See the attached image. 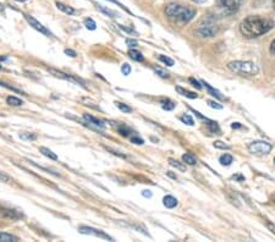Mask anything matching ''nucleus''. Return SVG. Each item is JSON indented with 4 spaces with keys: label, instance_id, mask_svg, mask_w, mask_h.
Here are the masks:
<instances>
[{
    "label": "nucleus",
    "instance_id": "53",
    "mask_svg": "<svg viewBox=\"0 0 275 242\" xmlns=\"http://www.w3.org/2000/svg\"><path fill=\"white\" fill-rule=\"evenodd\" d=\"M272 2H273V7L275 9V0H272Z\"/></svg>",
    "mask_w": 275,
    "mask_h": 242
},
{
    "label": "nucleus",
    "instance_id": "18",
    "mask_svg": "<svg viewBox=\"0 0 275 242\" xmlns=\"http://www.w3.org/2000/svg\"><path fill=\"white\" fill-rule=\"evenodd\" d=\"M56 7H58L60 11H63L65 12L66 15H74L75 14V10H74V7H71V6H69V5H65L63 4V2H56Z\"/></svg>",
    "mask_w": 275,
    "mask_h": 242
},
{
    "label": "nucleus",
    "instance_id": "21",
    "mask_svg": "<svg viewBox=\"0 0 275 242\" xmlns=\"http://www.w3.org/2000/svg\"><path fill=\"white\" fill-rule=\"evenodd\" d=\"M6 102H7V104L11 105V107H21V105L23 104V102L21 99H20V98H16L14 96L7 97Z\"/></svg>",
    "mask_w": 275,
    "mask_h": 242
},
{
    "label": "nucleus",
    "instance_id": "11",
    "mask_svg": "<svg viewBox=\"0 0 275 242\" xmlns=\"http://www.w3.org/2000/svg\"><path fill=\"white\" fill-rule=\"evenodd\" d=\"M84 119H85L86 121H87L88 123H91V125L95 126V127L105 128V126H106L105 123H104V121L97 119V118L92 117V115H90V114H84Z\"/></svg>",
    "mask_w": 275,
    "mask_h": 242
},
{
    "label": "nucleus",
    "instance_id": "41",
    "mask_svg": "<svg viewBox=\"0 0 275 242\" xmlns=\"http://www.w3.org/2000/svg\"><path fill=\"white\" fill-rule=\"evenodd\" d=\"M126 44L129 45V47H131V48H135V47H137L138 45V43H137V40H126Z\"/></svg>",
    "mask_w": 275,
    "mask_h": 242
},
{
    "label": "nucleus",
    "instance_id": "46",
    "mask_svg": "<svg viewBox=\"0 0 275 242\" xmlns=\"http://www.w3.org/2000/svg\"><path fill=\"white\" fill-rule=\"evenodd\" d=\"M271 53L273 54V55H275V40L272 42V44H271Z\"/></svg>",
    "mask_w": 275,
    "mask_h": 242
},
{
    "label": "nucleus",
    "instance_id": "13",
    "mask_svg": "<svg viewBox=\"0 0 275 242\" xmlns=\"http://www.w3.org/2000/svg\"><path fill=\"white\" fill-rule=\"evenodd\" d=\"M201 83H202V84H203V86H204V87H206V88H207V91H208V93H209V94H212V96H213V97L218 98V99H220V100H223V99H224V97H223V96H222V93H220V92H219V91H217V89H215V88H213V87L211 86V84H209V83H207V82H204V81H202V82H201Z\"/></svg>",
    "mask_w": 275,
    "mask_h": 242
},
{
    "label": "nucleus",
    "instance_id": "37",
    "mask_svg": "<svg viewBox=\"0 0 275 242\" xmlns=\"http://www.w3.org/2000/svg\"><path fill=\"white\" fill-rule=\"evenodd\" d=\"M118 26L121 28V30L124 31V32L129 33V35H137L136 31H134V30H132V28H127V27H125V26H123V25H118Z\"/></svg>",
    "mask_w": 275,
    "mask_h": 242
},
{
    "label": "nucleus",
    "instance_id": "32",
    "mask_svg": "<svg viewBox=\"0 0 275 242\" xmlns=\"http://www.w3.org/2000/svg\"><path fill=\"white\" fill-rule=\"evenodd\" d=\"M214 147L218 149H230L231 148L229 145H225V143L222 142V141H215Z\"/></svg>",
    "mask_w": 275,
    "mask_h": 242
},
{
    "label": "nucleus",
    "instance_id": "44",
    "mask_svg": "<svg viewBox=\"0 0 275 242\" xmlns=\"http://www.w3.org/2000/svg\"><path fill=\"white\" fill-rule=\"evenodd\" d=\"M142 195H143V197H148V198L152 197V192H150L149 190H144V191L142 192Z\"/></svg>",
    "mask_w": 275,
    "mask_h": 242
},
{
    "label": "nucleus",
    "instance_id": "52",
    "mask_svg": "<svg viewBox=\"0 0 275 242\" xmlns=\"http://www.w3.org/2000/svg\"><path fill=\"white\" fill-rule=\"evenodd\" d=\"M15 1H19V2H25L26 0H15Z\"/></svg>",
    "mask_w": 275,
    "mask_h": 242
},
{
    "label": "nucleus",
    "instance_id": "34",
    "mask_svg": "<svg viewBox=\"0 0 275 242\" xmlns=\"http://www.w3.org/2000/svg\"><path fill=\"white\" fill-rule=\"evenodd\" d=\"M116 105H118V108L119 109L121 110V112H124V113H130L131 112V108L129 107V105H126V104H123V103H116Z\"/></svg>",
    "mask_w": 275,
    "mask_h": 242
},
{
    "label": "nucleus",
    "instance_id": "43",
    "mask_svg": "<svg viewBox=\"0 0 275 242\" xmlns=\"http://www.w3.org/2000/svg\"><path fill=\"white\" fill-rule=\"evenodd\" d=\"M65 54H67L69 56H72V58H75L77 55L76 51L72 50V49H65Z\"/></svg>",
    "mask_w": 275,
    "mask_h": 242
},
{
    "label": "nucleus",
    "instance_id": "39",
    "mask_svg": "<svg viewBox=\"0 0 275 242\" xmlns=\"http://www.w3.org/2000/svg\"><path fill=\"white\" fill-rule=\"evenodd\" d=\"M10 180L11 179H10L9 175H6L5 172L0 171V182H9Z\"/></svg>",
    "mask_w": 275,
    "mask_h": 242
},
{
    "label": "nucleus",
    "instance_id": "24",
    "mask_svg": "<svg viewBox=\"0 0 275 242\" xmlns=\"http://www.w3.org/2000/svg\"><path fill=\"white\" fill-rule=\"evenodd\" d=\"M97 7L100 10V11L104 12L105 15H108V16H110V17H119V14H116V12L113 11V10L105 9V7H103L102 5H97Z\"/></svg>",
    "mask_w": 275,
    "mask_h": 242
},
{
    "label": "nucleus",
    "instance_id": "3",
    "mask_svg": "<svg viewBox=\"0 0 275 242\" xmlns=\"http://www.w3.org/2000/svg\"><path fill=\"white\" fill-rule=\"evenodd\" d=\"M228 68L232 73L241 75V76H254L259 73L258 65H256L252 61H231L228 64Z\"/></svg>",
    "mask_w": 275,
    "mask_h": 242
},
{
    "label": "nucleus",
    "instance_id": "19",
    "mask_svg": "<svg viewBox=\"0 0 275 242\" xmlns=\"http://www.w3.org/2000/svg\"><path fill=\"white\" fill-rule=\"evenodd\" d=\"M0 241L1 242H16L19 241V238L15 235L7 233H0Z\"/></svg>",
    "mask_w": 275,
    "mask_h": 242
},
{
    "label": "nucleus",
    "instance_id": "26",
    "mask_svg": "<svg viewBox=\"0 0 275 242\" xmlns=\"http://www.w3.org/2000/svg\"><path fill=\"white\" fill-rule=\"evenodd\" d=\"M0 86L4 87V88H6V89H10V91H12V92H16V93L23 94V92L20 88H15V87L10 86L9 83H5V82H2V81H0Z\"/></svg>",
    "mask_w": 275,
    "mask_h": 242
},
{
    "label": "nucleus",
    "instance_id": "35",
    "mask_svg": "<svg viewBox=\"0 0 275 242\" xmlns=\"http://www.w3.org/2000/svg\"><path fill=\"white\" fill-rule=\"evenodd\" d=\"M208 104H209V107L214 108V109H218V110L223 109V105L219 104L218 102H214V100H208Z\"/></svg>",
    "mask_w": 275,
    "mask_h": 242
},
{
    "label": "nucleus",
    "instance_id": "9",
    "mask_svg": "<svg viewBox=\"0 0 275 242\" xmlns=\"http://www.w3.org/2000/svg\"><path fill=\"white\" fill-rule=\"evenodd\" d=\"M243 0H219V4L223 9L229 14L237 11Z\"/></svg>",
    "mask_w": 275,
    "mask_h": 242
},
{
    "label": "nucleus",
    "instance_id": "55",
    "mask_svg": "<svg viewBox=\"0 0 275 242\" xmlns=\"http://www.w3.org/2000/svg\"><path fill=\"white\" fill-rule=\"evenodd\" d=\"M274 163H275V159H274Z\"/></svg>",
    "mask_w": 275,
    "mask_h": 242
},
{
    "label": "nucleus",
    "instance_id": "15",
    "mask_svg": "<svg viewBox=\"0 0 275 242\" xmlns=\"http://www.w3.org/2000/svg\"><path fill=\"white\" fill-rule=\"evenodd\" d=\"M163 203L167 208H175L178 205V200L173 196H165L164 200H163Z\"/></svg>",
    "mask_w": 275,
    "mask_h": 242
},
{
    "label": "nucleus",
    "instance_id": "28",
    "mask_svg": "<svg viewBox=\"0 0 275 242\" xmlns=\"http://www.w3.org/2000/svg\"><path fill=\"white\" fill-rule=\"evenodd\" d=\"M159 60L162 61V63H164L165 65H168V66H174V60H173V59H170L169 56L160 55V56H159Z\"/></svg>",
    "mask_w": 275,
    "mask_h": 242
},
{
    "label": "nucleus",
    "instance_id": "31",
    "mask_svg": "<svg viewBox=\"0 0 275 242\" xmlns=\"http://www.w3.org/2000/svg\"><path fill=\"white\" fill-rule=\"evenodd\" d=\"M208 127L212 132H219L220 131L219 125L217 122H214V121H208Z\"/></svg>",
    "mask_w": 275,
    "mask_h": 242
},
{
    "label": "nucleus",
    "instance_id": "45",
    "mask_svg": "<svg viewBox=\"0 0 275 242\" xmlns=\"http://www.w3.org/2000/svg\"><path fill=\"white\" fill-rule=\"evenodd\" d=\"M232 179H235V180H240V181H243V180H245V177H243L242 175L237 174V175H233Z\"/></svg>",
    "mask_w": 275,
    "mask_h": 242
},
{
    "label": "nucleus",
    "instance_id": "7",
    "mask_svg": "<svg viewBox=\"0 0 275 242\" xmlns=\"http://www.w3.org/2000/svg\"><path fill=\"white\" fill-rule=\"evenodd\" d=\"M25 19H26V21L30 24V26H32V27L35 28L36 31H38V32L42 33V35L46 36V37H53V36H54L53 33H51L50 31H49L48 28L46 27V26H43L40 21H37V20H36L33 16H30V15H25Z\"/></svg>",
    "mask_w": 275,
    "mask_h": 242
},
{
    "label": "nucleus",
    "instance_id": "12",
    "mask_svg": "<svg viewBox=\"0 0 275 242\" xmlns=\"http://www.w3.org/2000/svg\"><path fill=\"white\" fill-rule=\"evenodd\" d=\"M115 127L116 130H118V132L120 133L121 136H124V137H131V133H134L129 126L124 125V123L121 122H118V125H115Z\"/></svg>",
    "mask_w": 275,
    "mask_h": 242
},
{
    "label": "nucleus",
    "instance_id": "10",
    "mask_svg": "<svg viewBox=\"0 0 275 242\" xmlns=\"http://www.w3.org/2000/svg\"><path fill=\"white\" fill-rule=\"evenodd\" d=\"M0 214L4 218L10 219V220H20V219L23 218L21 212L9 207H0Z\"/></svg>",
    "mask_w": 275,
    "mask_h": 242
},
{
    "label": "nucleus",
    "instance_id": "27",
    "mask_svg": "<svg viewBox=\"0 0 275 242\" xmlns=\"http://www.w3.org/2000/svg\"><path fill=\"white\" fill-rule=\"evenodd\" d=\"M153 70L157 73V75H159L160 77H163V79H168L169 77V73H168L167 70H164V69H162V68H154Z\"/></svg>",
    "mask_w": 275,
    "mask_h": 242
},
{
    "label": "nucleus",
    "instance_id": "23",
    "mask_svg": "<svg viewBox=\"0 0 275 242\" xmlns=\"http://www.w3.org/2000/svg\"><path fill=\"white\" fill-rule=\"evenodd\" d=\"M232 161H233V158L231 156H230V154H224V156H222L219 158L220 164H222V165H224V166L230 165V164L232 163Z\"/></svg>",
    "mask_w": 275,
    "mask_h": 242
},
{
    "label": "nucleus",
    "instance_id": "54",
    "mask_svg": "<svg viewBox=\"0 0 275 242\" xmlns=\"http://www.w3.org/2000/svg\"><path fill=\"white\" fill-rule=\"evenodd\" d=\"M1 69H2V68H1V65H0V70H1Z\"/></svg>",
    "mask_w": 275,
    "mask_h": 242
},
{
    "label": "nucleus",
    "instance_id": "6",
    "mask_svg": "<svg viewBox=\"0 0 275 242\" xmlns=\"http://www.w3.org/2000/svg\"><path fill=\"white\" fill-rule=\"evenodd\" d=\"M80 233L84 234V235H92L95 236V238L103 239V240H108V241H113V238L108 235V234L103 233L102 230H97L94 228H91V226H80Z\"/></svg>",
    "mask_w": 275,
    "mask_h": 242
},
{
    "label": "nucleus",
    "instance_id": "4",
    "mask_svg": "<svg viewBox=\"0 0 275 242\" xmlns=\"http://www.w3.org/2000/svg\"><path fill=\"white\" fill-rule=\"evenodd\" d=\"M218 31H219V27H218L215 20L213 19V17H206V19L198 25L196 33L202 38H211L217 35Z\"/></svg>",
    "mask_w": 275,
    "mask_h": 242
},
{
    "label": "nucleus",
    "instance_id": "20",
    "mask_svg": "<svg viewBox=\"0 0 275 242\" xmlns=\"http://www.w3.org/2000/svg\"><path fill=\"white\" fill-rule=\"evenodd\" d=\"M183 161L185 164H188V165H194V164H197V159L196 157L193 156V154L191 153H186L183 156Z\"/></svg>",
    "mask_w": 275,
    "mask_h": 242
},
{
    "label": "nucleus",
    "instance_id": "8",
    "mask_svg": "<svg viewBox=\"0 0 275 242\" xmlns=\"http://www.w3.org/2000/svg\"><path fill=\"white\" fill-rule=\"evenodd\" d=\"M48 71H49V73H50V74H53L55 77H59V79L65 80V81L72 82V83H75V84H80V86H82V87H86V86H85V82L82 81V80L77 79V77L72 76V75L64 74V73H61V71L55 70V69H49V68H48Z\"/></svg>",
    "mask_w": 275,
    "mask_h": 242
},
{
    "label": "nucleus",
    "instance_id": "38",
    "mask_svg": "<svg viewBox=\"0 0 275 242\" xmlns=\"http://www.w3.org/2000/svg\"><path fill=\"white\" fill-rule=\"evenodd\" d=\"M108 1H111V2H114V4H116V5H118V6H120V7H121V9H123V10H125V11H126V12H129V14H130V15H132V12H131V11H130V10H129V9H127V7H126V6H124V5H123V4H121V2H119V1H118V0H108Z\"/></svg>",
    "mask_w": 275,
    "mask_h": 242
},
{
    "label": "nucleus",
    "instance_id": "42",
    "mask_svg": "<svg viewBox=\"0 0 275 242\" xmlns=\"http://www.w3.org/2000/svg\"><path fill=\"white\" fill-rule=\"evenodd\" d=\"M190 82L192 83V86L196 87L197 89H202V84L199 83L198 81H196V80H194V79H190Z\"/></svg>",
    "mask_w": 275,
    "mask_h": 242
},
{
    "label": "nucleus",
    "instance_id": "47",
    "mask_svg": "<svg viewBox=\"0 0 275 242\" xmlns=\"http://www.w3.org/2000/svg\"><path fill=\"white\" fill-rule=\"evenodd\" d=\"M267 226H268L269 229L272 230V233H274L275 234V226L273 225V224H271V223H267Z\"/></svg>",
    "mask_w": 275,
    "mask_h": 242
},
{
    "label": "nucleus",
    "instance_id": "22",
    "mask_svg": "<svg viewBox=\"0 0 275 242\" xmlns=\"http://www.w3.org/2000/svg\"><path fill=\"white\" fill-rule=\"evenodd\" d=\"M169 164H170L171 166H174V168H176L178 170H180V171H186V165H185V163H180V161H176V159L170 158V159H169Z\"/></svg>",
    "mask_w": 275,
    "mask_h": 242
},
{
    "label": "nucleus",
    "instance_id": "51",
    "mask_svg": "<svg viewBox=\"0 0 275 242\" xmlns=\"http://www.w3.org/2000/svg\"><path fill=\"white\" fill-rule=\"evenodd\" d=\"M168 175H169V176H170V177H173V179H175V180H176V179H178V177H176V176H175V175H174V174H171V172H170V171H169V172H168Z\"/></svg>",
    "mask_w": 275,
    "mask_h": 242
},
{
    "label": "nucleus",
    "instance_id": "30",
    "mask_svg": "<svg viewBox=\"0 0 275 242\" xmlns=\"http://www.w3.org/2000/svg\"><path fill=\"white\" fill-rule=\"evenodd\" d=\"M181 121H183V123H187V125H190V126L194 125L193 119H192L190 115H187V114H185V115H183V117H181Z\"/></svg>",
    "mask_w": 275,
    "mask_h": 242
},
{
    "label": "nucleus",
    "instance_id": "36",
    "mask_svg": "<svg viewBox=\"0 0 275 242\" xmlns=\"http://www.w3.org/2000/svg\"><path fill=\"white\" fill-rule=\"evenodd\" d=\"M174 108H175V103L173 102H165L164 104H163V109L164 110H173Z\"/></svg>",
    "mask_w": 275,
    "mask_h": 242
},
{
    "label": "nucleus",
    "instance_id": "49",
    "mask_svg": "<svg viewBox=\"0 0 275 242\" xmlns=\"http://www.w3.org/2000/svg\"><path fill=\"white\" fill-rule=\"evenodd\" d=\"M4 10H5V6L2 4H0V12H1V14H4Z\"/></svg>",
    "mask_w": 275,
    "mask_h": 242
},
{
    "label": "nucleus",
    "instance_id": "5",
    "mask_svg": "<svg viewBox=\"0 0 275 242\" xmlns=\"http://www.w3.org/2000/svg\"><path fill=\"white\" fill-rule=\"evenodd\" d=\"M272 149L273 147L266 141H254L248 146V151L253 154H268Z\"/></svg>",
    "mask_w": 275,
    "mask_h": 242
},
{
    "label": "nucleus",
    "instance_id": "33",
    "mask_svg": "<svg viewBox=\"0 0 275 242\" xmlns=\"http://www.w3.org/2000/svg\"><path fill=\"white\" fill-rule=\"evenodd\" d=\"M130 141H131L134 145H138V146L143 145L144 143V141L142 140L141 137H137V136H131V137H130Z\"/></svg>",
    "mask_w": 275,
    "mask_h": 242
},
{
    "label": "nucleus",
    "instance_id": "50",
    "mask_svg": "<svg viewBox=\"0 0 275 242\" xmlns=\"http://www.w3.org/2000/svg\"><path fill=\"white\" fill-rule=\"evenodd\" d=\"M192 1L197 2V4H202V2H204V0H192Z\"/></svg>",
    "mask_w": 275,
    "mask_h": 242
},
{
    "label": "nucleus",
    "instance_id": "14",
    "mask_svg": "<svg viewBox=\"0 0 275 242\" xmlns=\"http://www.w3.org/2000/svg\"><path fill=\"white\" fill-rule=\"evenodd\" d=\"M176 92H178L179 94H181V96H183L186 98H190V99H196V98L198 97L196 93H194V92L187 91V89L183 88V87H180V86L176 87Z\"/></svg>",
    "mask_w": 275,
    "mask_h": 242
},
{
    "label": "nucleus",
    "instance_id": "29",
    "mask_svg": "<svg viewBox=\"0 0 275 242\" xmlns=\"http://www.w3.org/2000/svg\"><path fill=\"white\" fill-rule=\"evenodd\" d=\"M85 25H86V27H87L88 30H91V31H94L95 28H97V24H95V22L93 21L92 19H87V20H86Z\"/></svg>",
    "mask_w": 275,
    "mask_h": 242
},
{
    "label": "nucleus",
    "instance_id": "17",
    "mask_svg": "<svg viewBox=\"0 0 275 242\" xmlns=\"http://www.w3.org/2000/svg\"><path fill=\"white\" fill-rule=\"evenodd\" d=\"M129 56L132 59V60L138 61V63H142V61L144 60V56L142 55V53H139V51L136 50V49H131V50L129 51Z\"/></svg>",
    "mask_w": 275,
    "mask_h": 242
},
{
    "label": "nucleus",
    "instance_id": "40",
    "mask_svg": "<svg viewBox=\"0 0 275 242\" xmlns=\"http://www.w3.org/2000/svg\"><path fill=\"white\" fill-rule=\"evenodd\" d=\"M121 73H123L124 75H129L130 73H131V66H130L129 64H124L123 68H121Z\"/></svg>",
    "mask_w": 275,
    "mask_h": 242
},
{
    "label": "nucleus",
    "instance_id": "2",
    "mask_svg": "<svg viewBox=\"0 0 275 242\" xmlns=\"http://www.w3.org/2000/svg\"><path fill=\"white\" fill-rule=\"evenodd\" d=\"M165 14L175 24L185 25L196 16L197 11L193 7L183 6V5L171 2V4L168 5L167 9H165Z\"/></svg>",
    "mask_w": 275,
    "mask_h": 242
},
{
    "label": "nucleus",
    "instance_id": "48",
    "mask_svg": "<svg viewBox=\"0 0 275 242\" xmlns=\"http://www.w3.org/2000/svg\"><path fill=\"white\" fill-rule=\"evenodd\" d=\"M231 127L232 128H238V127H241V125L238 122H233L232 125H231Z\"/></svg>",
    "mask_w": 275,
    "mask_h": 242
},
{
    "label": "nucleus",
    "instance_id": "16",
    "mask_svg": "<svg viewBox=\"0 0 275 242\" xmlns=\"http://www.w3.org/2000/svg\"><path fill=\"white\" fill-rule=\"evenodd\" d=\"M40 152L43 154L44 157H46V158L51 159V161H58V156H56V154L54 153V152H51L49 148H46V147H41Z\"/></svg>",
    "mask_w": 275,
    "mask_h": 242
},
{
    "label": "nucleus",
    "instance_id": "1",
    "mask_svg": "<svg viewBox=\"0 0 275 242\" xmlns=\"http://www.w3.org/2000/svg\"><path fill=\"white\" fill-rule=\"evenodd\" d=\"M274 27V22L268 17L248 16L241 22L240 31L245 37L254 38L268 33Z\"/></svg>",
    "mask_w": 275,
    "mask_h": 242
},
{
    "label": "nucleus",
    "instance_id": "25",
    "mask_svg": "<svg viewBox=\"0 0 275 242\" xmlns=\"http://www.w3.org/2000/svg\"><path fill=\"white\" fill-rule=\"evenodd\" d=\"M19 137L21 138V140H25V141H35L36 138H37V136L33 135V133H20Z\"/></svg>",
    "mask_w": 275,
    "mask_h": 242
}]
</instances>
